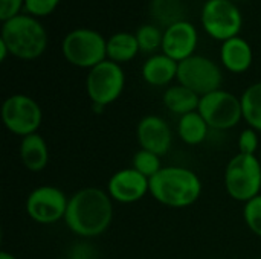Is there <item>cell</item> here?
<instances>
[{
  "instance_id": "cell-1",
  "label": "cell",
  "mask_w": 261,
  "mask_h": 259,
  "mask_svg": "<svg viewBox=\"0 0 261 259\" xmlns=\"http://www.w3.org/2000/svg\"><path fill=\"white\" fill-rule=\"evenodd\" d=\"M113 220V200L99 188H83L69 198L64 223L81 238L102 235Z\"/></svg>"
},
{
  "instance_id": "cell-2",
  "label": "cell",
  "mask_w": 261,
  "mask_h": 259,
  "mask_svg": "<svg viewBox=\"0 0 261 259\" xmlns=\"http://www.w3.org/2000/svg\"><path fill=\"white\" fill-rule=\"evenodd\" d=\"M151 197L164 206L184 209L194 205L202 194L199 176L184 166H164L150 179Z\"/></svg>"
},
{
  "instance_id": "cell-3",
  "label": "cell",
  "mask_w": 261,
  "mask_h": 259,
  "mask_svg": "<svg viewBox=\"0 0 261 259\" xmlns=\"http://www.w3.org/2000/svg\"><path fill=\"white\" fill-rule=\"evenodd\" d=\"M0 40L15 58L31 61L41 56L47 47V32L37 17L18 14L2 23Z\"/></svg>"
},
{
  "instance_id": "cell-4",
  "label": "cell",
  "mask_w": 261,
  "mask_h": 259,
  "mask_svg": "<svg viewBox=\"0 0 261 259\" xmlns=\"http://www.w3.org/2000/svg\"><path fill=\"white\" fill-rule=\"evenodd\" d=\"M225 189L232 200L248 203L260 195L261 163L257 156H234L225 168Z\"/></svg>"
},
{
  "instance_id": "cell-5",
  "label": "cell",
  "mask_w": 261,
  "mask_h": 259,
  "mask_svg": "<svg viewBox=\"0 0 261 259\" xmlns=\"http://www.w3.org/2000/svg\"><path fill=\"white\" fill-rule=\"evenodd\" d=\"M61 50L72 66L90 70L107 60V40L95 29L78 27L66 34Z\"/></svg>"
},
{
  "instance_id": "cell-6",
  "label": "cell",
  "mask_w": 261,
  "mask_h": 259,
  "mask_svg": "<svg viewBox=\"0 0 261 259\" xmlns=\"http://www.w3.org/2000/svg\"><path fill=\"white\" fill-rule=\"evenodd\" d=\"M125 73L121 64L110 60H104L98 66L92 67L86 78V92L93 104V110H101L115 102L124 92Z\"/></svg>"
},
{
  "instance_id": "cell-7",
  "label": "cell",
  "mask_w": 261,
  "mask_h": 259,
  "mask_svg": "<svg viewBox=\"0 0 261 259\" xmlns=\"http://www.w3.org/2000/svg\"><path fill=\"white\" fill-rule=\"evenodd\" d=\"M197 111L213 130H231L243 119L242 99L226 90H216L200 96Z\"/></svg>"
},
{
  "instance_id": "cell-8",
  "label": "cell",
  "mask_w": 261,
  "mask_h": 259,
  "mask_svg": "<svg viewBox=\"0 0 261 259\" xmlns=\"http://www.w3.org/2000/svg\"><path fill=\"white\" fill-rule=\"evenodd\" d=\"M2 121L9 133L24 137L38 131L43 121V111L34 98L17 93L3 101Z\"/></svg>"
},
{
  "instance_id": "cell-9",
  "label": "cell",
  "mask_w": 261,
  "mask_h": 259,
  "mask_svg": "<svg viewBox=\"0 0 261 259\" xmlns=\"http://www.w3.org/2000/svg\"><path fill=\"white\" fill-rule=\"evenodd\" d=\"M200 20L208 35L222 43L237 37L243 26V14L232 0H206Z\"/></svg>"
},
{
  "instance_id": "cell-10",
  "label": "cell",
  "mask_w": 261,
  "mask_h": 259,
  "mask_svg": "<svg viewBox=\"0 0 261 259\" xmlns=\"http://www.w3.org/2000/svg\"><path fill=\"white\" fill-rule=\"evenodd\" d=\"M177 81L180 85L193 90L199 96L220 89L223 73L217 63L203 55H193L179 63Z\"/></svg>"
},
{
  "instance_id": "cell-11",
  "label": "cell",
  "mask_w": 261,
  "mask_h": 259,
  "mask_svg": "<svg viewBox=\"0 0 261 259\" xmlns=\"http://www.w3.org/2000/svg\"><path fill=\"white\" fill-rule=\"evenodd\" d=\"M69 198L52 185H43L31 191L26 198L24 209L29 218L38 224H55L64 220Z\"/></svg>"
},
{
  "instance_id": "cell-12",
  "label": "cell",
  "mask_w": 261,
  "mask_h": 259,
  "mask_svg": "<svg viewBox=\"0 0 261 259\" xmlns=\"http://www.w3.org/2000/svg\"><path fill=\"white\" fill-rule=\"evenodd\" d=\"M150 192V180L135 168L116 171L107 183V194L113 202L132 205L142 200Z\"/></svg>"
},
{
  "instance_id": "cell-13",
  "label": "cell",
  "mask_w": 261,
  "mask_h": 259,
  "mask_svg": "<svg viewBox=\"0 0 261 259\" xmlns=\"http://www.w3.org/2000/svg\"><path fill=\"white\" fill-rule=\"evenodd\" d=\"M197 41L199 34L196 26L188 20H182L164 29V40L161 49L162 53L180 63L194 55Z\"/></svg>"
},
{
  "instance_id": "cell-14",
  "label": "cell",
  "mask_w": 261,
  "mask_h": 259,
  "mask_svg": "<svg viewBox=\"0 0 261 259\" xmlns=\"http://www.w3.org/2000/svg\"><path fill=\"white\" fill-rule=\"evenodd\" d=\"M136 137L141 150L151 151L158 156H165L173 143V133L167 121L156 114L144 116L136 128Z\"/></svg>"
},
{
  "instance_id": "cell-15",
  "label": "cell",
  "mask_w": 261,
  "mask_h": 259,
  "mask_svg": "<svg viewBox=\"0 0 261 259\" xmlns=\"http://www.w3.org/2000/svg\"><path fill=\"white\" fill-rule=\"evenodd\" d=\"M254 60L251 44L242 38L234 37L222 43L220 46V61L223 67L232 73H243L246 72Z\"/></svg>"
},
{
  "instance_id": "cell-16",
  "label": "cell",
  "mask_w": 261,
  "mask_h": 259,
  "mask_svg": "<svg viewBox=\"0 0 261 259\" xmlns=\"http://www.w3.org/2000/svg\"><path fill=\"white\" fill-rule=\"evenodd\" d=\"M179 63L165 53H153L142 64L141 73L147 84L153 87L168 85L173 79H177Z\"/></svg>"
},
{
  "instance_id": "cell-17",
  "label": "cell",
  "mask_w": 261,
  "mask_h": 259,
  "mask_svg": "<svg viewBox=\"0 0 261 259\" xmlns=\"http://www.w3.org/2000/svg\"><path fill=\"white\" fill-rule=\"evenodd\" d=\"M21 165L31 172L43 171L49 163V147L38 133L21 137L18 148Z\"/></svg>"
},
{
  "instance_id": "cell-18",
  "label": "cell",
  "mask_w": 261,
  "mask_h": 259,
  "mask_svg": "<svg viewBox=\"0 0 261 259\" xmlns=\"http://www.w3.org/2000/svg\"><path fill=\"white\" fill-rule=\"evenodd\" d=\"M164 105L173 111L174 114H177L179 118L193 111H197L199 108V102H200V96L197 93H194L193 90L177 84V85H171L164 92L162 96Z\"/></svg>"
},
{
  "instance_id": "cell-19",
  "label": "cell",
  "mask_w": 261,
  "mask_h": 259,
  "mask_svg": "<svg viewBox=\"0 0 261 259\" xmlns=\"http://www.w3.org/2000/svg\"><path fill=\"white\" fill-rule=\"evenodd\" d=\"M139 43L132 32H116L107 40V60L113 63H128L139 52Z\"/></svg>"
},
{
  "instance_id": "cell-20",
  "label": "cell",
  "mask_w": 261,
  "mask_h": 259,
  "mask_svg": "<svg viewBox=\"0 0 261 259\" xmlns=\"http://www.w3.org/2000/svg\"><path fill=\"white\" fill-rule=\"evenodd\" d=\"M208 131H210V125L206 124V121L202 118L199 111H193L179 118L177 134L180 140L185 142L187 145L191 147L200 145L208 137Z\"/></svg>"
},
{
  "instance_id": "cell-21",
  "label": "cell",
  "mask_w": 261,
  "mask_h": 259,
  "mask_svg": "<svg viewBox=\"0 0 261 259\" xmlns=\"http://www.w3.org/2000/svg\"><path fill=\"white\" fill-rule=\"evenodd\" d=\"M150 15L158 26L168 27L185 20V3L184 0H151Z\"/></svg>"
},
{
  "instance_id": "cell-22",
  "label": "cell",
  "mask_w": 261,
  "mask_h": 259,
  "mask_svg": "<svg viewBox=\"0 0 261 259\" xmlns=\"http://www.w3.org/2000/svg\"><path fill=\"white\" fill-rule=\"evenodd\" d=\"M240 99L245 122L255 131L261 133V81L249 85Z\"/></svg>"
},
{
  "instance_id": "cell-23",
  "label": "cell",
  "mask_w": 261,
  "mask_h": 259,
  "mask_svg": "<svg viewBox=\"0 0 261 259\" xmlns=\"http://www.w3.org/2000/svg\"><path fill=\"white\" fill-rule=\"evenodd\" d=\"M135 35H136V40L139 43L141 52L153 53L159 47H162L164 31H161V27L158 24L145 23V24H142V26H139L136 29Z\"/></svg>"
},
{
  "instance_id": "cell-24",
  "label": "cell",
  "mask_w": 261,
  "mask_h": 259,
  "mask_svg": "<svg viewBox=\"0 0 261 259\" xmlns=\"http://www.w3.org/2000/svg\"><path fill=\"white\" fill-rule=\"evenodd\" d=\"M132 168H135L138 172H141L144 177H147L150 180L164 166L161 163V156H158L151 151H147V150H139L135 153V156L132 159Z\"/></svg>"
},
{
  "instance_id": "cell-25",
  "label": "cell",
  "mask_w": 261,
  "mask_h": 259,
  "mask_svg": "<svg viewBox=\"0 0 261 259\" xmlns=\"http://www.w3.org/2000/svg\"><path fill=\"white\" fill-rule=\"evenodd\" d=\"M243 218L249 231L261 238V194L255 198L245 203L243 208Z\"/></svg>"
},
{
  "instance_id": "cell-26",
  "label": "cell",
  "mask_w": 261,
  "mask_h": 259,
  "mask_svg": "<svg viewBox=\"0 0 261 259\" xmlns=\"http://www.w3.org/2000/svg\"><path fill=\"white\" fill-rule=\"evenodd\" d=\"M258 145H260V139H258V131H255L254 128L248 127L245 128L237 140V147H239V153L242 154H249V156H257L258 154Z\"/></svg>"
},
{
  "instance_id": "cell-27",
  "label": "cell",
  "mask_w": 261,
  "mask_h": 259,
  "mask_svg": "<svg viewBox=\"0 0 261 259\" xmlns=\"http://www.w3.org/2000/svg\"><path fill=\"white\" fill-rule=\"evenodd\" d=\"M61 0H24V9L29 15L44 17L55 11Z\"/></svg>"
},
{
  "instance_id": "cell-28",
  "label": "cell",
  "mask_w": 261,
  "mask_h": 259,
  "mask_svg": "<svg viewBox=\"0 0 261 259\" xmlns=\"http://www.w3.org/2000/svg\"><path fill=\"white\" fill-rule=\"evenodd\" d=\"M24 6V0H0V20L2 23L18 15Z\"/></svg>"
},
{
  "instance_id": "cell-29",
  "label": "cell",
  "mask_w": 261,
  "mask_h": 259,
  "mask_svg": "<svg viewBox=\"0 0 261 259\" xmlns=\"http://www.w3.org/2000/svg\"><path fill=\"white\" fill-rule=\"evenodd\" d=\"M8 53H9L8 46L0 40V61H5V60H6V56H8Z\"/></svg>"
},
{
  "instance_id": "cell-30",
  "label": "cell",
  "mask_w": 261,
  "mask_h": 259,
  "mask_svg": "<svg viewBox=\"0 0 261 259\" xmlns=\"http://www.w3.org/2000/svg\"><path fill=\"white\" fill-rule=\"evenodd\" d=\"M0 259H17L12 253H9V252H2L0 253Z\"/></svg>"
},
{
  "instance_id": "cell-31",
  "label": "cell",
  "mask_w": 261,
  "mask_h": 259,
  "mask_svg": "<svg viewBox=\"0 0 261 259\" xmlns=\"http://www.w3.org/2000/svg\"><path fill=\"white\" fill-rule=\"evenodd\" d=\"M257 157H258V160H260V163H261V150L258 151V154H257Z\"/></svg>"
},
{
  "instance_id": "cell-32",
  "label": "cell",
  "mask_w": 261,
  "mask_h": 259,
  "mask_svg": "<svg viewBox=\"0 0 261 259\" xmlns=\"http://www.w3.org/2000/svg\"><path fill=\"white\" fill-rule=\"evenodd\" d=\"M232 2H236V0H232Z\"/></svg>"
},
{
  "instance_id": "cell-33",
  "label": "cell",
  "mask_w": 261,
  "mask_h": 259,
  "mask_svg": "<svg viewBox=\"0 0 261 259\" xmlns=\"http://www.w3.org/2000/svg\"><path fill=\"white\" fill-rule=\"evenodd\" d=\"M217 259H220V258H217Z\"/></svg>"
},
{
  "instance_id": "cell-34",
  "label": "cell",
  "mask_w": 261,
  "mask_h": 259,
  "mask_svg": "<svg viewBox=\"0 0 261 259\" xmlns=\"http://www.w3.org/2000/svg\"><path fill=\"white\" fill-rule=\"evenodd\" d=\"M258 259H261V258H258Z\"/></svg>"
}]
</instances>
